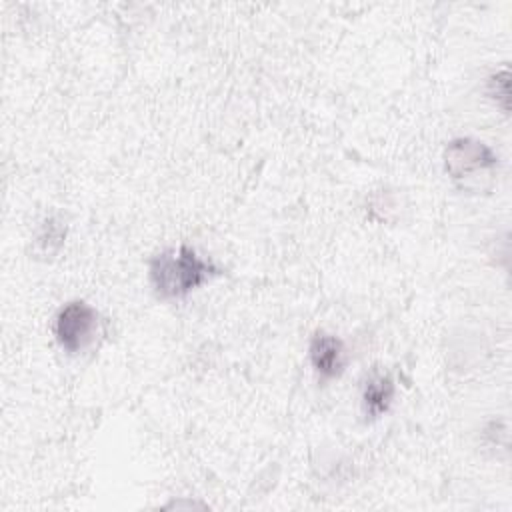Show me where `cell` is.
Masks as SVG:
<instances>
[{
    "instance_id": "7",
    "label": "cell",
    "mask_w": 512,
    "mask_h": 512,
    "mask_svg": "<svg viewBox=\"0 0 512 512\" xmlns=\"http://www.w3.org/2000/svg\"><path fill=\"white\" fill-rule=\"evenodd\" d=\"M508 94H510V88H508V70H502V72H496L488 78V96L492 100H496L502 110H508Z\"/></svg>"
},
{
    "instance_id": "6",
    "label": "cell",
    "mask_w": 512,
    "mask_h": 512,
    "mask_svg": "<svg viewBox=\"0 0 512 512\" xmlns=\"http://www.w3.org/2000/svg\"><path fill=\"white\" fill-rule=\"evenodd\" d=\"M66 238V226L56 218H46L34 236V250L40 256H52L60 250Z\"/></svg>"
},
{
    "instance_id": "4",
    "label": "cell",
    "mask_w": 512,
    "mask_h": 512,
    "mask_svg": "<svg viewBox=\"0 0 512 512\" xmlns=\"http://www.w3.org/2000/svg\"><path fill=\"white\" fill-rule=\"evenodd\" d=\"M308 358L312 368L322 380H332L338 378L344 372L346 366V348L344 342L326 332H316L310 338L308 346Z\"/></svg>"
},
{
    "instance_id": "3",
    "label": "cell",
    "mask_w": 512,
    "mask_h": 512,
    "mask_svg": "<svg viewBox=\"0 0 512 512\" xmlns=\"http://www.w3.org/2000/svg\"><path fill=\"white\" fill-rule=\"evenodd\" d=\"M98 312L84 300L66 302L54 318V338L66 354L84 352L98 334Z\"/></svg>"
},
{
    "instance_id": "5",
    "label": "cell",
    "mask_w": 512,
    "mask_h": 512,
    "mask_svg": "<svg viewBox=\"0 0 512 512\" xmlns=\"http://www.w3.org/2000/svg\"><path fill=\"white\" fill-rule=\"evenodd\" d=\"M394 382L388 374H380L374 372L362 388V410L366 414V418L376 420L380 416H384L394 400Z\"/></svg>"
},
{
    "instance_id": "2",
    "label": "cell",
    "mask_w": 512,
    "mask_h": 512,
    "mask_svg": "<svg viewBox=\"0 0 512 512\" xmlns=\"http://www.w3.org/2000/svg\"><path fill=\"white\" fill-rule=\"evenodd\" d=\"M446 174L466 192L488 190L494 182L498 156L476 138H454L444 148Z\"/></svg>"
},
{
    "instance_id": "1",
    "label": "cell",
    "mask_w": 512,
    "mask_h": 512,
    "mask_svg": "<svg viewBox=\"0 0 512 512\" xmlns=\"http://www.w3.org/2000/svg\"><path fill=\"white\" fill-rule=\"evenodd\" d=\"M218 274L220 268L200 258L186 244L166 248L148 262L150 284L160 298H186Z\"/></svg>"
}]
</instances>
